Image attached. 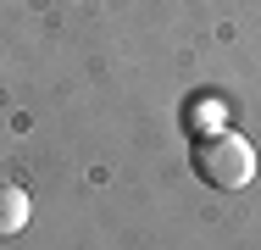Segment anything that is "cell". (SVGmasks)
<instances>
[{
	"mask_svg": "<svg viewBox=\"0 0 261 250\" xmlns=\"http://www.w3.org/2000/svg\"><path fill=\"white\" fill-rule=\"evenodd\" d=\"M189 167L211 189H245L256 178V145L245 134H233V128H206L189 145Z\"/></svg>",
	"mask_w": 261,
	"mask_h": 250,
	"instance_id": "cell-1",
	"label": "cell"
},
{
	"mask_svg": "<svg viewBox=\"0 0 261 250\" xmlns=\"http://www.w3.org/2000/svg\"><path fill=\"white\" fill-rule=\"evenodd\" d=\"M28 217H34L28 189H22V184H0V239L22 234V228H28Z\"/></svg>",
	"mask_w": 261,
	"mask_h": 250,
	"instance_id": "cell-2",
	"label": "cell"
}]
</instances>
